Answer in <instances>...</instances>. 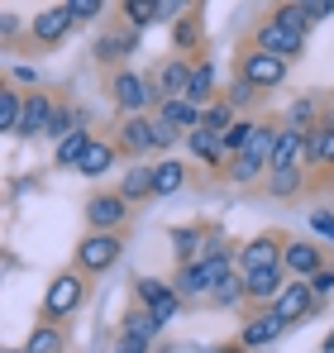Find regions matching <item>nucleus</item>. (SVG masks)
<instances>
[{
	"label": "nucleus",
	"mask_w": 334,
	"mask_h": 353,
	"mask_svg": "<svg viewBox=\"0 0 334 353\" xmlns=\"http://www.w3.org/2000/svg\"><path fill=\"white\" fill-rule=\"evenodd\" d=\"M282 77H286V62L273 58V53H248V58H244V81L258 86V91H263V86H277Z\"/></svg>",
	"instance_id": "obj_11"
},
{
	"label": "nucleus",
	"mask_w": 334,
	"mask_h": 353,
	"mask_svg": "<svg viewBox=\"0 0 334 353\" xmlns=\"http://www.w3.org/2000/svg\"><path fill=\"white\" fill-rule=\"evenodd\" d=\"M301 186V172L291 168V172H273V196H291Z\"/></svg>",
	"instance_id": "obj_38"
},
{
	"label": "nucleus",
	"mask_w": 334,
	"mask_h": 353,
	"mask_svg": "<svg viewBox=\"0 0 334 353\" xmlns=\"http://www.w3.org/2000/svg\"><path fill=\"white\" fill-rule=\"evenodd\" d=\"M91 143H96L91 134H81V129H72V134H67V139L57 143V168H72V172H77V163L86 158V148H91Z\"/></svg>",
	"instance_id": "obj_20"
},
{
	"label": "nucleus",
	"mask_w": 334,
	"mask_h": 353,
	"mask_svg": "<svg viewBox=\"0 0 334 353\" xmlns=\"http://www.w3.org/2000/svg\"><path fill=\"white\" fill-rule=\"evenodd\" d=\"M53 101L48 96H24V119H19V134H48L53 124Z\"/></svg>",
	"instance_id": "obj_16"
},
{
	"label": "nucleus",
	"mask_w": 334,
	"mask_h": 353,
	"mask_svg": "<svg viewBox=\"0 0 334 353\" xmlns=\"http://www.w3.org/2000/svg\"><path fill=\"white\" fill-rule=\"evenodd\" d=\"M311 225H315V234H320V239H330V243H334V215H330V210H315Z\"/></svg>",
	"instance_id": "obj_40"
},
{
	"label": "nucleus",
	"mask_w": 334,
	"mask_h": 353,
	"mask_svg": "<svg viewBox=\"0 0 334 353\" xmlns=\"http://www.w3.org/2000/svg\"><path fill=\"white\" fill-rule=\"evenodd\" d=\"M215 353H244V349H215Z\"/></svg>",
	"instance_id": "obj_47"
},
{
	"label": "nucleus",
	"mask_w": 334,
	"mask_h": 353,
	"mask_svg": "<svg viewBox=\"0 0 334 353\" xmlns=\"http://www.w3.org/2000/svg\"><path fill=\"white\" fill-rule=\"evenodd\" d=\"M24 353H62V334H57L53 325H39V330L29 334V344H24Z\"/></svg>",
	"instance_id": "obj_29"
},
{
	"label": "nucleus",
	"mask_w": 334,
	"mask_h": 353,
	"mask_svg": "<svg viewBox=\"0 0 334 353\" xmlns=\"http://www.w3.org/2000/svg\"><path fill=\"white\" fill-rule=\"evenodd\" d=\"M181 181H186V168H181V163H158V168H153V196L181 191Z\"/></svg>",
	"instance_id": "obj_26"
},
{
	"label": "nucleus",
	"mask_w": 334,
	"mask_h": 353,
	"mask_svg": "<svg viewBox=\"0 0 334 353\" xmlns=\"http://www.w3.org/2000/svg\"><path fill=\"white\" fill-rule=\"evenodd\" d=\"M206 129L224 139V134L234 129V105H229V101H224V105H206Z\"/></svg>",
	"instance_id": "obj_31"
},
{
	"label": "nucleus",
	"mask_w": 334,
	"mask_h": 353,
	"mask_svg": "<svg viewBox=\"0 0 334 353\" xmlns=\"http://www.w3.org/2000/svg\"><path fill=\"white\" fill-rule=\"evenodd\" d=\"M124 148H129V153L153 148V124H148V119H129V124H124Z\"/></svg>",
	"instance_id": "obj_28"
},
{
	"label": "nucleus",
	"mask_w": 334,
	"mask_h": 353,
	"mask_svg": "<svg viewBox=\"0 0 334 353\" xmlns=\"http://www.w3.org/2000/svg\"><path fill=\"white\" fill-rule=\"evenodd\" d=\"M48 134H53L57 143H62V139L72 134V115H62V110H57V115H53V124H48Z\"/></svg>",
	"instance_id": "obj_43"
},
{
	"label": "nucleus",
	"mask_w": 334,
	"mask_h": 353,
	"mask_svg": "<svg viewBox=\"0 0 334 353\" xmlns=\"http://www.w3.org/2000/svg\"><path fill=\"white\" fill-rule=\"evenodd\" d=\"M291 119L306 124V119H311V101H296V105H291Z\"/></svg>",
	"instance_id": "obj_46"
},
{
	"label": "nucleus",
	"mask_w": 334,
	"mask_h": 353,
	"mask_svg": "<svg viewBox=\"0 0 334 353\" xmlns=\"http://www.w3.org/2000/svg\"><path fill=\"white\" fill-rule=\"evenodd\" d=\"M224 277H229V253H206V258H196L191 268H181V277H177V296L215 292Z\"/></svg>",
	"instance_id": "obj_1"
},
{
	"label": "nucleus",
	"mask_w": 334,
	"mask_h": 353,
	"mask_svg": "<svg viewBox=\"0 0 334 353\" xmlns=\"http://www.w3.org/2000/svg\"><path fill=\"white\" fill-rule=\"evenodd\" d=\"M181 139V129L177 124H167V119H153V148H172Z\"/></svg>",
	"instance_id": "obj_36"
},
{
	"label": "nucleus",
	"mask_w": 334,
	"mask_h": 353,
	"mask_svg": "<svg viewBox=\"0 0 334 353\" xmlns=\"http://www.w3.org/2000/svg\"><path fill=\"white\" fill-rule=\"evenodd\" d=\"M244 268L248 272H263V268H282V248L273 239H253L248 248H244Z\"/></svg>",
	"instance_id": "obj_18"
},
{
	"label": "nucleus",
	"mask_w": 334,
	"mask_h": 353,
	"mask_svg": "<svg viewBox=\"0 0 334 353\" xmlns=\"http://www.w3.org/2000/svg\"><path fill=\"white\" fill-rule=\"evenodd\" d=\"M172 243L181 248V258H191V253H206V248H201V234H196V230H177V234H172Z\"/></svg>",
	"instance_id": "obj_37"
},
{
	"label": "nucleus",
	"mask_w": 334,
	"mask_h": 353,
	"mask_svg": "<svg viewBox=\"0 0 334 353\" xmlns=\"http://www.w3.org/2000/svg\"><path fill=\"white\" fill-rule=\"evenodd\" d=\"M210 86H215V72H210V62H196V67H191V81H186V101L206 110V101H210Z\"/></svg>",
	"instance_id": "obj_22"
},
{
	"label": "nucleus",
	"mask_w": 334,
	"mask_h": 353,
	"mask_svg": "<svg viewBox=\"0 0 334 353\" xmlns=\"http://www.w3.org/2000/svg\"><path fill=\"white\" fill-rule=\"evenodd\" d=\"M253 134H258V124H234V129L224 134V148H229V153L239 158V153L248 148V139H253Z\"/></svg>",
	"instance_id": "obj_33"
},
{
	"label": "nucleus",
	"mask_w": 334,
	"mask_h": 353,
	"mask_svg": "<svg viewBox=\"0 0 334 353\" xmlns=\"http://www.w3.org/2000/svg\"><path fill=\"white\" fill-rule=\"evenodd\" d=\"M239 296H248V287H244L239 277H224L220 287H215V301H220V305H239Z\"/></svg>",
	"instance_id": "obj_35"
},
{
	"label": "nucleus",
	"mask_w": 334,
	"mask_h": 353,
	"mask_svg": "<svg viewBox=\"0 0 334 353\" xmlns=\"http://www.w3.org/2000/svg\"><path fill=\"white\" fill-rule=\"evenodd\" d=\"M186 143H191V153H196L201 163H220V158H224V139H220V134H210L206 124H201L196 134H186Z\"/></svg>",
	"instance_id": "obj_21"
},
{
	"label": "nucleus",
	"mask_w": 334,
	"mask_h": 353,
	"mask_svg": "<svg viewBox=\"0 0 334 353\" xmlns=\"http://www.w3.org/2000/svg\"><path fill=\"white\" fill-rule=\"evenodd\" d=\"M301 48H306V34H296V29H286V24H263L258 29V53H273V58H301Z\"/></svg>",
	"instance_id": "obj_7"
},
{
	"label": "nucleus",
	"mask_w": 334,
	"mask_h": 353,
	"mask_svg": "<svg viewBox=\"0 0 334 353\" xmlns=\"http://www.w3.org/2000/svg\"><path fill=\"white\" fill-rule=\"evenodd\" d=\"M10 353H24V349H10Z\"/></svg>",
	"instance_id": "obj_48"
},
{
	"label": "nucleus",
	"mask_w": 334,
	"mask_h": 353,
	"mask_svg": "<svg viewBox=\"0 0 334 353\" xmlns=\"http://www.w3.org/2000/svg\"><path fill=\"white\" fill-rule=\"evenodd\" d=\"M115 101H119L124 110H134V115H139V110H144L148 101H163V96H158V81H153V77H139V72H119V77H115Z\"/></svg>",
	"instance_id": "obj_3"
},
{
	"label": "nucleus",
	"mask_w": 334,
	"mask_h": 353,
	"mask_svg": "<svg viewBox=\"0 0 334 353\" xmlns=\"http://www.w3.org/2000/svg\"><path fill=\"white\" fill-rule=\"evenodd\" d=\"M110 163H115V148L96 139V143L86 148V158L77 163V172H81V176H106V172H110Z\"/></svg>",
	"instance_id": "obj_23"
},
{
	"label": "nucleus",
	"mask_w": 334,
	"mask_h": 353,
	"mask_svg": "<svg viewBox=\"0 0 334 353\" xmlns=\"http://www.w3.org/2000/svg\"><path fill=\"white\" fill-rule=\"evenodd\" d=\"M124 14H129L139 29H144V24H158V0H129Z\"/></svg>",
	"instance_id": "obj_32"
},
{
	"label": "nucleus",
	"mask_w": 334,
	"mask_h": 353,
	"mask_svg": "<svg viewBox=\"0 0 334 353\" xmlns=\"http://www.w3.org/2000/svg\"><path fill=\"white\" fill-rule=\"evenodd\" d=\"M306 153H311L315 163H334V119H325L320 129L306 134Z\"/></svg>",
	"instance_id": "obj_24"
},
{
	"label": "nucleus",
	"mask_w": 334,
	"mask_h": 353,
	"mask_svg": "<svg viewBox=\"0 0 334 353\" xmlns=\"http://www.w3.org/2000/svg\"><path fill=\"white\" fill-rule=\"evenodd\" d=\"M119 248H124V243L115 234H96V230H91V234L81 239V248H77V263H81L86 272H106L115 258H119Z\"/></svg>",
	"instance_id": "obj_6"
},
{
	"label": "nucleus",
	"mask_w": 334,
	"mask_h": 353,
	"mask_svg": "<svg viewBox=\"0 0 334 353\" xmlns=\"http://www.w3.org/2000/svg\"><path fill=\"white\" fill-rule=\"evenodd\" d=\"M119 196H124V201L153 196V168H148V172H144V168H139V172H124V186H119Z\"/></svg>",
	"instance_id": "obj_30"
},
{
	"label": "nucleus",
	"mask_w": 334,
	"mask_h": 353,
	"mask_svg": "<svg viewBox=\"0 0 334 353\" xmlns=\"http://www.w3.org/2000/svg\"><path fill=\"white\" fill-rule=\"evenodd\" d=\"M311 292H315V296H330L334 292V272H330V268H325L320 277H311Z\"/></svg>",
	"instance_id": "obj_44"
},
{
	"label": "nucleus",
	"mask_w": 334,
	"mask_h": 353,
	"mask_svg": "<svg viewBox=\"0 0 334 353\" xmlns=\"http://www.w3.org/2000/svg\"><path fill=\"white\" fill-rule=\"evenodd\" d=\"M253 91H258V86H248V81H239V86L229 91V105H234V110H239V105H248V101H253Z\"/></svg>",
	"instance_id": "obj_42"
},
{
	"label": "nucleus",
	"mask_w": 334,
	"mask_h": 353,
	"mask_svg": "<svg viewBox=\"0 0 334 353\" xmlns=\"http://www.w3.org/2000/svg\"><path fill=\"white\" fill-rule=\"evenodd\" d=\"M273 24H286V29L306 34V24H311V19H306V10H301V5H282L277 14H273Z\"/></svg>",
	"instance_id": "obj_34"
},
{
	"label": "nucleus",
	"mask_w": 334,
	"mask_h": 353,
	"mask_svg": "<svg viewBox=\"0 0 334 353\" xmlns=\"http://www.w3.org/2000/svg\"><path fill=\"white\" fill-rule=\"evenodd\" d=\"M67 10H72V19H96L101 0H67Z\"/></svg>",
	"instance_id": "obj_39"
},
{
	"label": "nucleus",
	"mask_w": 334,
	"mask_h": 353,
	"mask_svg": "<svg viewBox=\"0 0 334 353\" xmlns=\"http://www.w3.org/2000/svg\"><path fill=\"white\" fill-rule=\"evenodd\" d=\"M301 10H306V19H325V14H334V0H306Z\"/></svg>",
	"instance_id": "obj_41"
},
{
	"label": "nucleus",
	"mask_w": 334,
	"mask_h": 353,
	"mask_svg": "<svg viewBox=\"0 0 334 353\" xmlns=\"http://www.w3.org/2000/svg\"><path fill=\"white\" fill-rule=\"evenodd\" d=\"M158 330H163V325H158L148 310H134V315H124V334H129V339H139V344H153V339H158Z\"/></svg>",
	"instance_id": "obj_27"
},
{
	"label": "nucleus",
	"mask_w": 334,
	"mask_h": 353,
	"mask_svg": "<svg viewBox=\"0 0 334 353\" xmlns=\"http://www.w3.org/2000/svg\"><path fill=\"white\" fill-rule=\"evenodd\" d=\"M244 287H248V296H258V301H277L286 282H282V268H263V272H248Z\"/></svg>",
	"instance_id": "obj_19"
},
{
	"label": "nucleus",
	"mask_w": 334,
	"mask_h": 353,
	"mask_svg": "<svg viewBox=\"0 0 334 353\" xmlns=\"http://www.w3.org/2000/svg\"><path fill=\"white\" fill-rule=\"evenodd\" d=\"M273 143H277V129H258V134L248 139V148L229 163V176H234V181H253L263 168H273Z\"/></svg>",
	"instance_id": "obj_2"
},
{
	"label": "nucleus",
	"mask_w": 334,
	"mask_h": 353,
	"mask_svg": "<svg viewBox=\"0 0 334 353\" xmlns=\"http://www.w3.org/2000/svg\"><path fill=\"white\" fill-rule=\"evenodd\" d=\"M301 148H306V134H301L296 124L277 129V143H273V172H291L296 158H301Z\"/></svg>",
	"instance_id": "obj_12"
},
{
	"label": "nucleus",
	"mask_w": 334,
	"mask_h": 353,
	"mask_svg": "<svg viewBox=\"0 0 334 353\" xmlns=\"http://www.w3.org/2000/svg\"><path fill=\"white\" fill-rule=\"evenodd\" d=\"M134 287H139V301H144V310H148L158 325H167V320L177 315V305H181V301H177V287H163L158 277H139Z\"/></svg>",
	"instance_id": "obj_5"
},
{
	"label": "nucleus",
	"mask_w": 334,
	"mask_h": 353,
	"mask_svg": "<svg viewBox=\"0 0 334 353\" xmlns=\"http://www.w3.org/2000/svg\"><path fill=\"white\" fill-rule=\"evenodd\" d=\"M191 67H196V62L177 58V62H167L163 72L153 77V81H158V96H163V101H177V96H186V81H191Z\"/></svg>",
	"instance_id": "obj_15"
},
{
	"label": "nucleus",
	"mask_w": 334,
	"mask_h": 353,
	"mask_svg": "<svg viewBox=\"0 0 334 353\" xmlns=\"http://www.w3.org/2000/svg\"><path fill=\"white\" fill-rule=\"evenodd\" d=\"M124 215H129L124 196H91L86 201V220H91L96 234H115V225H124Z\"/></svg>",
	"instance_id": "obj_9"
},
{
	"label": "nucleus",
	"mask_w": 334,
	"mask_h": 353,
	"mask_svg": "<svg viewBox=\"0 0 334 353\" xmlns=\"http://www.w3.org/2000/svg\"><path fill=\"white\" fill-rule=\"evenodd\" d=\"M158 119L177 124L181 134H196V129L206 124V110H201V105H191L186 96H177V101H163V115H158Z\"/></svg>",
	"instance_id": "obj_14"
},
{
	"label": "nucleus",
	"mask_w": 334,
	"mask_h": 353,
	"mask_svg": "<svg viewBox=\"0 0 334 353\" xmlns=\"http://www.w3.org/2000/svg\"><path fill=\"white\" fill-rule=\"evenodd\" d=\"M115 353H148V344H139V339H129V334H119V344Z\"/></svg>",
	"instance_id": "obj_45"
},
{
	"label": "nucleus",
	"mask_w": 334,
	"mask_h": 353,
	"mask_svg": "<svg viewBox=\"0 0 334 353\" xmlns=\"http://www.w3.org/2000/svg\"><path fill=\"white\" fill-rule=\"evenodd\" d=\"M19 119H24V96L0 91V134H19Z\"/></svg>",
	"instance_id": "obj_25"
},
{
	"label": "nucleus",
	"mask_w": 334,
	"mask_h": 353,
	"mask_svg": "<svg viewBox=\"0 0 334 353\" xmlns=\"http://www.w3.org/2000/svg\"><path fill=\"white\" fill-rule=\"evenodd\" d=\"M311 305H315V292H311V282H286L282 296L273 301V315L286 320V325H296V320H306L311 315Z\"/></svg>",
	"instance_id": "obj_8"
},
{
	"label": "nucleus",
	"mask_w": 334,
	"mask_h": 353,
	"mask_svg": "<svg viewBox=\"0 0 334 353\" xmlns=\"http://www.w3.org/2000/svg\"><path fill=\"white\" fill-rule=\"evenodd\" d=\"M81 296H86V287H81V277H72V272H62L53 287H48V296H43V310L48 315H72L77 305H81Z\"/></svg>",
	"instance_id": "obj_10"
},
{
	"label": "nucleus",
	"mask_w": 334,
	"mask_h": 353,
	"mask_svg": "<svg viewBox=\"0 0 334 353\" xmlns=\"http://www.w3.org/2000/svg\"><path fill=\"white\" fill-rule=\"evenodd\" d=\"M282 268H286L296 282H311V277H320V272H325V263H320V248H315L311 239H296V243H286V248H282Z\"/></svg>",
	"instance_id": "obj_4"
},
{
	"label": "nucleus",
	"mask_w": 334,
	"mask_h": 353,
	"mask_svg": "<svg viewBox=\"0 0 334 353\" xmlns=\"http://www.w3.org/2000/svg\"><path fill=\"white\" fill-rule=\"evenodd\" d=\"M282 330H286V320H277L273 310L258 315V320H248V325H244V349H263V344H273Z\"/></svg>",
	"instance_id": "obj_17"
},
{
	"label": "nucleus",
	"mask_w": 334,
	"mask_h": 353,
	"mask_svg": "<svg viewBox=\"0 0 334 353\" xmlns=\"http://www.w3.org/2000/svg\"><path fill=\"white\" fill-rule=\"evenodd\" d=\"M72 24H77V19H72V10H67V5H53V10L34 14V39H39V43H57Z\"/></svg>",
	"instance_id": "obj_13"
}]
</instances>
